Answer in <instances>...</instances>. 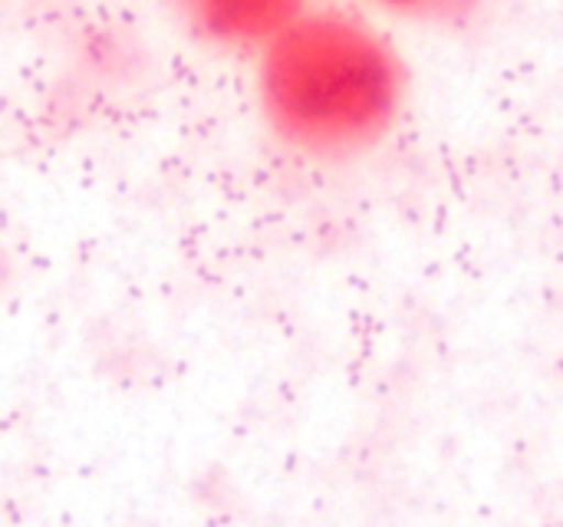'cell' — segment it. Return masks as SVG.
<instances>
[{"instance_id":"cell-1","label":"cell","mask_w":563,"mask_h":527,"mask_svg":"<svg viewBox=\"0 0 563 527\" xmlns=\"http://www.w3.org/2000/svg\"><path fill=\"white\" fill-rule=\"evenodd\" d=\"M412 63L366 13L313 3L254 59V102L267 135L313 165L379 152L412 106Z\"/></svg>"},{"instance_id":"cell-2","label":"cell","mask_w":563,"mask_h":527,"mask_svg":"<svg viewBox=\"0 0 563 527\" xmlns=\"http://www.w3.org/2000/svg\"><path fill=\"white\" fill-rule=\"evenodd\" d=\"M165 7L191 43L254 63L313 0H165Z\"/></svg>"},{"instance_id":"cell-3","label":"cell","mask_w":563,"mask_h":527,"mask_svg":"<svg viewBox=\"0 0 563 527\" xmlns=\"http://www.w3.org/2000/svg\"><path fill=\"white\" fill-rule=\"evenodd\" d=\"M366 7L426 26V30H445V33H465L478 26L498 0H363Z\"/></svg>"}]
</instances>
